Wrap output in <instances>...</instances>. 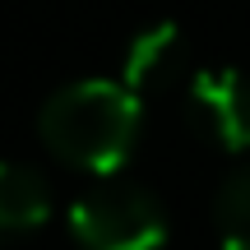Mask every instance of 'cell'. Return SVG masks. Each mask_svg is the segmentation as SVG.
<instances>
[{
    "instance_id": "277c9868",
    "label": "cell",
    "mask_w": 250,
    "mask_h": 250,
    "mask_svg": "<svg viewBox=\"0 0 250 250\" xmlns=\"http://www.w3.org/2000/svg\"><path fill=\"white\" fill-rule=\"evenodd\" d=\"M186 37H181V28L171 23H148L139 28V33L125 42V56H121V79L130 83L134 93H153V88H167V83L181 79V70H186Z\"/></svg>"
},
{
    "instance_id": "7a4b0ae2",
    "label": "cell",
    "mask_w": 250,
    "mask_h": 250,
    "mask_svg": "<svg viewBox=\"0 0 250 250\" xmlns=\"http://www.w3.org/2000/svg\"><path fill=\"white\" fill-rule=\"evenodd\" d=\"M65 223L83 250H162L167 241V208L158 195L116 176L79 190Z\"/></svg>"
},
{
    "instance_id": "5b68a950",
    "label": "cell",
    "mask_w": 250,
    "mask_h": 250,
    "mask_svg": "<svg viewBox=\"0 0 250 250\" xmlns=\"http://www.w3.org/2000/svg\"><path fill=\"white\" fill-rule=\"evenodd\" d=\"M51 218V186L37 167L0 158V241L28 236Z\"/></svg>"
},
{
    "instance_id": "6da1fadb",
    "label": "cell",
    "mask_w": 250,
    "mask_h": 250,
    "mask_svg": "<svg viewBox=\"0 0 250 250\" xmlns=\"http://www.w3.org/2000/svg\"><path fill=\"white\" fill-rule=\"evenodd\" d=\"M144 98L125 79H74L37 111L42 144L65 167L111 176L139 144Z\"/></svg>"
},
{
    "instance_id": "8992f818",
    "label": "cell",
    "mask_w": 250,
    "mask_h": 250,
    "mask_svg": "<svg viewBox=\"0 0 250 250\" xmlns=\"http://www.w3.org/2000/svg\"><path fill=\"white\" fill-rule=\"evenodd\" d=\"M213 232L223 250H250V162L227 171L213 195Z\"/></svg>"
},
{
    "instance_id": "3957f363",
    "label": "cell",
    "mask_w": 250,
    "mask_h": 250,
    "mask_svg": "<svg viewBox=\"0 0 250 250\" xmlns=\"http://www.w3.org/2000/svg\"><path fill=\"white\" fill-rule=\"evenodd\" d=\"M186 121L199 139L227 153L250 148V74L232 65L195 70L186 83Z\"/></svg>"
}]
</instances>
